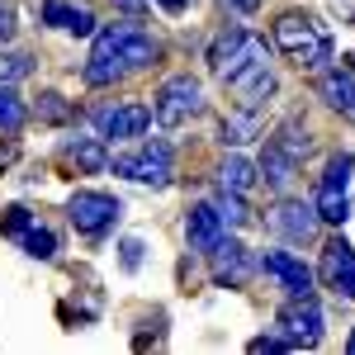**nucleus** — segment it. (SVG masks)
Segmentation results:
<instances>
[{"label": "nucleus", "mask_w": 355, "mask_h": 355, "mask_svg": "<svg viewBox=\"0 0 355 355\" xmlns=\"http://www.w3.org/2000/svg\"><path fill=\"white\" fill-rule=\"evenodd\" d=\"M119 5H123V10H142V0H119Z\"/></svg>", "instance_id": "34"}, {"label": "nucleus", "mask_w": 355, "mask_h": 355, "mask_svg": "<svg viewBox=\"0 0 355 355\" xmlns=\"http://www.w3.org/2000/svg\"><path fill=\"white\" fill-rule=\"evenodd\" d=\"M162 57V43L137 24H110L105 33H95V48L85 62V85H119L147 71Z\"/></svg>", "instance_id": "1"}, {"label": "nucleus", "mask_w": 355, "mask_h": 355, "mask_svg": "<svg viewBox=\"0 0 355 355\" xmlns=\"http://www.w3.org/2000/svg\"><path fill=\"white\" fill-rule=\"evenodd\" d=\"M214 209H218V214H223V223H232V227H242V223H251V209L242 204V194L223 190V185H218V199H214Z\"/></svg>", "instance_id": "24"}, {"label": "nucleus", "mask_w": 355, "mask_h": 355, "mask_svg": "<svg viewBox=\"0 0 355 355\" xmlns=\"http://www.w3.org/2000/svg\"><path fill=\"white\" fill-rule=\"evenodd\" d=\"M232 85V95H237V105L242 110H256L261 100H270L275 95V71L266 67V62H256V67H246L237 81H227Z\"/></svg>", "instance_id": "17"}, {"label": "nucleus", "mask_w": 355, "mask_h": 355, "mask_svg": "<svg viewBox=\"0 0 355 355\" xmlns=\"http://www.w3.org/2000/svg\"><path fill=\"white\" fill-rule=\"evenodd\" d=\"M318 209L313 204H299V199H279L270 214V227L279 237H289V242H313L318 237Z\"/></svg>", "instance_id": "12"}, {"label": "nucleus", "mask_w": 355, "mask_h": 355, "mask_svg": "<svg viewBox=\"0 0 355 355\" xmlns=\"http://www.w3.org/2000/svg\"><path fill=\"white\" fill-rule=\"evenodd\" d=\"M157 5H162L166 15H185L190 10V0H157Z\"/></svg>", "instance_id": "33"}, {"label": "nucleus", "mask_w": 355, "mask_h": 355, "mask_svg": "<svg viewBox=\"0 0 355 355\" xmlns=\"http://www.w3.org/2000/svg\"><path fill=\"white\" fill-rule=\"evenodd\" d=\"M28 223H33V214H28V209H10V214H5V218H0V232H5V237H10V242H15V237H19V232H24Z\"/></svg>", "instance_id": "28"}, {"label": "nucleus", "mask_w": 355, "mask_h": 355, "mask_svg": "<svg viewBox=\"0 0 355 355\" xmlns=\"http://www.w3.org/2000/svg\"><path fill=\"white\" fill-rule=\"evenodd\" d=\"M152 114H157L162 128H185V123H194L204 114V85L194 81V76H171V81H162L157 100H152Z\"/></svg>", "instance_id": "4"}, {"label": "nucleus", "mask_w": 355, "mask_h": 355, "mask_svg": "<svg viewBox=\"0 0 355 355\" xmlns=\"http://www.w3.org/2000/svg\"><path fill=\"white\" fill-rule=\"evenodd\" d=\"M43 24L67 28V33H95V15L85 5H71V0H43Z\"/></svg>", "instance_id": "18"}, {"label": "nucleus", "mask_w": 355, "mask_h": 355, "mask_svg": "<svg viewBox=\"0 0 355 355\" xmlns=\"http://www.w3.org/2000/svg\"><path fill=\"white\" fill-rule=\"evenodd\" d=\"M28 123V110H24V100L10 90V85H0V128L5 133H19Z\"/></svg>", "instance_id": "23"}, {"label": "nucleus", "mask_w": 355, "mask_h": 355, "mask_svg": "<svg viewBox=\"0 0 355 355\" xmlns=\"http://www.w3.org/2000/svg\"><path fill=\"white\" fill-rule=\"evenodd\" d=\"M318 275H322V284H327L336 299H355V246L346 242V237H331V242L322 246Z\"/></svg>", "instance_id": "10"}, {"label": "nucleus", "mask_w": 355, "mask_h": 355, "mask_svg": "<svg viewBox=\"0 0 355 355\" xmlns=\"http://www.w3.org/2000/svg\"><path fill=\"white\" fill-rule=\"evenodd\" d=\"M318 95H322L341 119L355 123V67H331V71H322V76H318Z\"/></svg>", "instance_id": "15"}, {"label": "nucleus", "mask_w": 355, "mask_h": 355, "mask_svg": "<svg viewBox=\"0 0 355 355\" xmlns=\"http://www.w3.org/2000/svg\"><path fill=\"white\" fill-rule=\"evenodd\" d=\"M185 237H190V251L209 256V251L227 237V223H223V214L214 209V204H194L190 218H185Z\"/></svg>", "instance_id": "14"}, {"label": "nucleus", "mask_w": 355, "mask_h": 355, "mask_svg": "<svg viewBox=\"0 0 355 355\" xmlns=\"http://www.w3.org/2000/svg\"><path fill=\"white\" fill-rule=\"evenodd\" d=\"M38 119H43V123H62V119H71V105H67L62 95H43V100H38Z\"/></svg>", "instance_id": "26"}, {"label": "nucleus", "mask_w": 355, "mask_h": 355, "mask_svg": "<svg viewBox=\"0 0 355 355\" xmlns=\"http://www.w3.org/2000/svg\"><path fill=\"white\" fill-rule=\"evenodd\" d=\"M209 261H214V284H227V289H242L251 270H256V261H251V251L242 242H232V237H223L214 251H209Z\"/></svg>", "instance_id": "11"}, {"label": "nucleus", "mask_w": 355, "mask_h": 355, "mask_svg": "<svg viewBox=\"0 0 355 355\" xmlns=\"http://www.w3.org/2000/svg\"><path fill=\"white\" fill-rule=\"evenodd\" d=\"M270 142H279V147H284V152H289L294 162H303V157L313 152V142H308V133H299V123H284V128H279Z\"/></svg>", "instance_id": "25"}, {"label": "nucleus", "mask_w": 355, "mask_h": 355, "mask_svg": "<svg viewBox=\"0 0 355 355\" xmlns=\"http://www.w3.org/2000/svg\"><path fill=\"white\" fill-rule=\"evenodd\" d=\"M256 62H266V43H261L251 28H227V33L214 38V48H209V71H214L223 85L237 81L246 67H256Z\"/></svg>", "instance_id": "3"}, {"label": "nucleus", "mask_w": 355, "mask_h": 355, "mask_svg": "<svg viewBox=\"0 0 355 355\" xmlns=\"http://www.w3.org/2000/svg\"><path fill=\"white\" fill-rule=\"evenodd\" d=\"M119 214H123V204H119L114 194H105V190H76L71 199H67V218H71V227L85 232V237L110 232L114 223H119Z\"/></svg>", "instance_id": "7"}, {"label": "nucleus", "mask_w": 355, "mask_h": 355, "mask_svg": "<svg viewBox=\"0 0 355 355\" xmlns=\"http://www.w3.org/2000/svg\"><path fill=\"white\" fill-rule=\"evenodd\" d=\"M270 351H294V346H289L279 331H275V336H256V341H251V355H270Z\"/></svg>", "instance_id": "29"}, {"label": "nucleus", "mask_w": 355, "mask_h": 355, "mask_svg": "<svg viewBox=\"0 0 355 355\" xmlns=\"http://www.w3.org/2000/svg\"><path fill=\"white\" fill-rule=\"evenodd\" d=\"M57 157H62V166H67V171H85V175H95V171H105V166H110L105 142H100V137H67Z\"/></svg>", "instance_id": "16"}, {"label": "nucleus", "mask_w": 355, "mask_h": 355, "mask_svg": "<svg viewBox=\"0 0 355 355\" xmlns=\"http://www.w3.org/2000/svg\"><path fill=\"white\" fill-rule=\"evenodd\" d=\"M119 251H123V270H137V266H142V242H137V237H128Z\"/></svg>", "instance_id": "30"}, {"label": "nucleus", "mask_w": 355, "mask_h": 355, "mask_svg": "<svg viewBox=\"0 0 355 355\" xmlns=\"http://www.w3.org/2000/svg\"><path fill=\"white\" fill-rule=\"evenodd\" d=\"M218 137L227 142V147H242V142H251V137H261V114L237 105V114H227V119L218 123Z\"/></svg>", "instance_id": "20"}, {"label": "nucleus", "mask_w": 355, "mask_h": 355, "mask_svg": "<svg viewBox=\"0 0 355 355\" xmlns=\"http://www.w3.org/2000/svg\"><path fill=\"white\" fill-rule=\"evenodd\" d=\"M299 166L303 162H294L279 142H266V157H261L256 171L266 175V185H270V190H289V185H294V175H299Z\"/></svg>", "instance_id": "19"}, {"label": "nucleus", "mask_w": 355, "mask_h": 355, "mask_svg": "<svg viewBox=\"0 0 355 355\" xmlns=\"http://www.w3.org/2000/svg\"><path fill=\"white\" fill-rule=\"evenodd\" d=\"M28 76V57L15 53V57H0V85H15Z\"/></svg>", "instance_id": "27"}, {"label": "nucleus", "mask_w": 355, "mask_h": 355, "mask_svg": "<svg viewBox=\"0 0 355 355\" xmlns=\"http://www.w3.org/2000/svg\"><path fill=\"white\" fill-rule=\"evenodd\" d=\"M275 48L289 57L299 71H318L322 62H331V28L318 15L289 10L275 19Z\"/></svg>", "instance_id": "2"}, {"label": "nucleus", "mask_w": 355, "mask_h": 355, "mask_svg": "<svg viewBox=\"0 0 355 355\" xmlns=\"http://www.w3.org/2000/svg\"><path fill=\"white\" fill-rule=\"evenodd\" d=\"M90 123H95L100 137L123 142V137H142L147 133L152 110H147V105H95V110H90Z\"/></svg>", "instance_id": "9"}, {"label": "nucleus", "mask_w": 355, "mask_h": 355, "mask_svg": "<svg viewBox=\"0 0 355 355\" xmlns=\"http://www.w3.org/2000/svg\"><path fill=\"white\" fill-rule=\"evenodd\" d=\"M351 171H355L351 152H336L327 162V175H322L318 199H313V209H318L322 223H346L351 218Z\"/></svg>", "instance_id": "6"}, {"label": "nucleus", "mask_w": 355, "mask_h": 355, "mask_svg": "<svg viewBox=\"0 0 355 355\" xmlns=\"http://www.w3.org/2000/svg\"><path fill=\"white\" fill-rule=\"evenodd\" d=\"M15 38V10H10V0H0V43H10Z\"/></svg>", "instance_id": "31"}, {"label": "nucleus", "mask_w": 355, "mask_h": 355, "mask_svg": "<svg viewBox=\"0 0 355 355\" xmlns=\"http://www.w3.org/2000/svg\"><path fill=\"white\" fill-rule=\"evenodd\" d=\"M275 322H279V336H284L289 346L313 351V346L322 341V308H318V299H313V294L289 299L279 313H275Z\"/></svg>", "instance_id": "8"}, {"label": "nucleus", "mask_w": 355, "mask_h": 355, "mask_svg": "<svg viewBox=\"0 0 355 355\" xmlns=\"http://www.w3.org/2000/svg\"><path fill=\"white\" fill-rule=\"evenodd\" d=\"M110 166H114V175L137 180V185H157V190H166V185H171V147H166L162 137L137 142L133 152H119Z\"/></svg>", "instance_id": "5"}, {"label": "nucleus", "mask_w": 355, "mask_h": 355, "mask_svg": "<svg viewBox=\"0 0 355 355\" xmlns=\"http://www.w3.org/2000/svg\"><path fill=\"white\" fill-rule=\"evenodd\" d=\"M15 242L24 246L33 261H53V256H57V232H53V227H43L38 218L28 223V227L19 232V237H15Z\"/></svg>", "instance_id": "21"}, {"label": "nucleus", "mask_w": 355, "mask_h": 355, "mask_svg": "<svg viewBox=\"0 0 355 355\" xmlns=\"http://www.w3.org/2000/svg\"><path fill=\"white\" fill-rule=\"evenodd\" d=\"M256 175H261V171L246 162V157H227V162L218 166V185H223V190H232V194H246L251 185H256Z\"/></svg>", "instance_id": "22"}, {"label": "nucleus", "mask_w": 355, "mask_h": 355, "mask_svg": "<svg viewBox=\"0 0 355 355\" xmlns=\"http://www.w3.org/2000/svg\"><path fill=\"white\" fill-rule=\"evenodd\" d=\"M256 266H261L266 275H275V279H279V289H289V299L313 294V270L303 266L299 256H289V251H266Z\"/></svg>", "instance_id": "13"}, {"label": "nucleus", "mask_w": 355, "mask_h": 355, "mask_svg": "<svg viewBox=\"0 0 355 355\" xmlns=\"http://www.w3.org/2000/svg\"><path fill=\"white\" fill-rule=\"evenodd\" d=\"M218 5L227 15H256V10H261V0H218Z\"/></svg>", "instance_id": "32"}]
</instances>
